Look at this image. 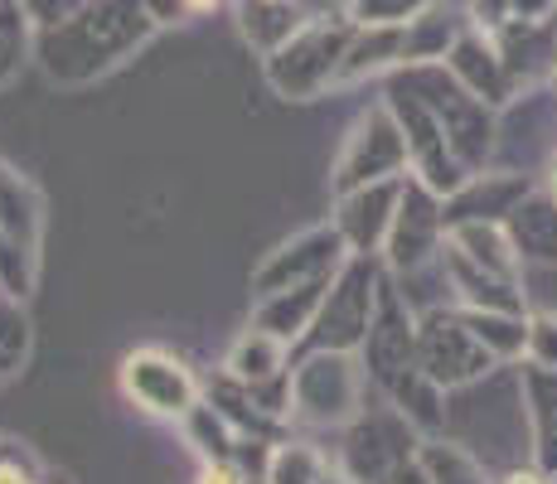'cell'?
I'll return each mask as SVG.
<instances>
[{
	"instance_id": "21",
	"label": "cell",
	"mask_w": 557,
	"mask_h": 484,
	"mask_svg": "<svg viewBox=\"0 0 557 484\" xmlns=\"http://www.w3.org/2000/svg\"><path fill=\"white\" fill-rule=\"evenodd\" d=\"M29 359V315L15 296L0 290V383L15 378Z\"/></svg>"
},
{
	"instance_id": "5",
	"label": "cell",
	"mask_w": 557,
	"mask_h": 484,
	"mask_svg": "<svg viewBox=\"0 0 557 484\" xmlns=\"http://www.w3.org/2000/svg\"><path fill=\"white\" fill-rule=\"evenodd\" d=\"M442 247H446L442 199L417 175H407L398 189V213H393L388 243H383V262H388V272H422L426 262H442Z\"/></svg>"
},
{
	"instance_id": "23",
	"label": "cell",
	"mask_w": 557,
	"mask_h": 484,
	"mask_svg": "<svg viewBox=\"0 0 557 484\" xmlns=\"http://www.w3.org/2000/svg\"><path fill=\"white\" fill-rule=\"evenodd\" d=\"M523 363L557 369V310H529V349H523Z\"/></svg>"
},
{
	"instance_id": "1",
	"label": "cell",
	"mask_w": 557,
	"mask_h": 484,
	"mask_svg": "<svg viewBox=\"0 0 557 484\" xmlns=\"http://www.w3.org/2000/svg\"><path fill=\"white\" fill-rule=\"evenodd\" d=\"M363 369L359 353L310 349L292 369V412L286 422L301 426H355L363 417Z\"/></svg>"
},
{
	"instance_id": "17",
	"label": "cell",
	"mask_w": 557,
	"mask_h": 484,
	"mask_svg": "<svg viewBox=\"0 0 557 484\" xmlns=\"http://www.w3.org/2000/svg\"><path fill=\"white\" fill-rule=\"evenodd\" d=\"M460 315H466L470 335L485 344L499 363L523 359V349H529V315H499V310H460Z\"/></svg>"
},
{
	"instance_id": "4",
	"label": "cell",
	"mask_w": 557,
	"mask_h": 484,
	"mask_svg": "<svg viewBox=\"0 0 557 484\" xmlns=\"http://www.w3.org/2000/svg\"><path fill=\"white\" fill-rule=\"evenodd\" d=\"M122 393L126 402H136L146 417L160 422H185L189 412L203 402V383L189 373V363L170 349H132L122 359Z\"/></svg>"
},
{
	"instance_id": "6",
	"label": "cell",
	"mask_w": 557,
	"mask_h": 484,
	"mask_svg": "<svg viewBox=\"0 0 557 484\" xmlns=\"http://www.w3.org/2000/svg\"><path fill=\"white\" fill-rule=\"evenodd\" d=\"M345 257H349V247L339 238L335 223H320V228L296 233L292 243L272 247V252L262 257V266L252 272V300L306 286V282H325V276H335L339 266H345Z\"/></svg>"
},
{
	"instance_id": "18",
	"label": "cell",
	"mask_w": 557,
	"mask_h": 484,
	"mask_svg": "<svg viewBox=\"0 0 557 484\" xmlns=\"http://www.w3.org/2000/svg\"><path fill=\"white\" fill-rule=\"evenodd\" d=\"M180 426H185V440L195 446L199 460H233L238 456V426H233L209 397H203Z\"/></svg>"
},
{
	"instance_id": "26",
	"label": "cell",
	"mask_w": 557,
	"mask_h": 484,
	"mask_svg": "<svg viewBox=\"0 0 557 484\" xmlns=\"http://www.w3.org/2000/svg\"><path fill=\"white\" fill-rule=\"evenodd\" d=\"M195 484H252V480L238 470V460H199Z\"/></svg>"
},
{
	"instance_id": "27",
	"label": "cell",
	"mask_w": 557,
	"mask_h": 484,
	"mask_svg": "<svg viewBox=\"0 0 557 484\" xmlns=\"http://www.w3.org/2000/svg\"><path fill=\"white\" fill-rule=\"evenodd\" d=\"M505 484H553V480L543 475V470H509Z\"/></svg>"
},
{
	"instance_id": "2",
	"label": "cell",
	"mask_w": 557,
	"mask_h": 484,
	"mask_svg": "<svg viewBox=\"0 0 557 484\" xmlns=\"http://www.w3.org/2000/svg\"><path fill=\"white\" fill-rule=\"evenodd\" d=\"M379 286H383V272H379V257H345L335 276H330V290L320 300V315L310 325V339L315 349H345V353H359L363 339H369V325H373V310H379Z\"/></svg>"
},
{
	"instance_id": "3",
	"label": "cell",
	"mask_w": 557,
	"mask_h": 484,
	"mask_svg": "<svg viewBox=\"0 0 557 484\" xmlns=\"http://www.w3.org/2000/svg\"><path fill=\"white\" fill-rule=\"evenodd\" d=\"M412 363L436 387L451 393V387H466V383L485 378L499 359L475 335H470V325H466L460 310L436 306V310H426V315H417V353H412Z\"/></svg>"
},
{
	"instance_id": "28",
	"label": "cell",
	"mask_w": 557,
	"mask_h": 484,
	"mask_svg": "<svg viewBox=\"0 0 557 484\" xmlns=\"http://www.w3.org/2000/svg\"><path fill=\"white\" fill-rule=\"evenodd\" d=\"M320 484H359V480H355V475H349V470H345V466H330V470H325V475H320Z\"/></svg>"
},
{
	"instance_id": "7",
	"label": "cell",
	"mask_w": 557,
	"mask_h": 484,
	"mask_svg": "<svg viewBox=\"0 0 557 484\" xmlns=\"http://www.w3.org/2000/svg\"><path fill=\"white\" fill-rule=\"evenodd\" d=\"M412 353H417V315L407 310L403 290L383 276L379 310H373V325H369V339H363L359 359H363V369H369V378L388 383V378H398L403 369H412Z\"/></svg>"
},
{
	"instance_id": "25",
	"label": "cell",
	"mask_w": 557,
	"mask_h": 484,
	"mask_svg": "<svg viewBox=\"0 0 557 484\" xmlns=\"http://www.w3.org/2000/svg\"><path fill=\"white\" fill-rule=\"evenodd\" d=\"M533 470H543V475L557 484V417L533 432Z\"/></svg>"
},
{
	"instance_id": "16",
	"label": "cell",
	"mask_w": 557,
	"mask_h": 484,
	"mask_svg": "<svg viewBox=\"0 0 557 484\" xmlns=\"http://www.w3.org/2000/svg\"><path fill=\"white\" fill-rule=\"evenodd\" d=\"M513 247L523 262H557V199L548 194H529L519 209L505 219Z\"/></svg>"
},
{
	"instance_id": "12",
	"label": "cell",
	"mask_w": 557,
	"mask_h": 484,
	"mask_svg": "<svg viewBox=\"0 0 557 484\" xmlns=\"http://www.w3.org/2000/svg\"><path fill=\"white\" fill-rule=\"evenodd\" d=\"M325 290H330V276L325 282H306V286H292V290H276V296H262L252 306V325L267 330V335H276L286 349H292V344H301L310 335Z\"/></svg>"
},
{
	"instance_id": "15",
	"label": "cell",
	"mask_w": 557,
	"mask_h": 484,
	"mask_svg": "<svg viewBox=\"0 0 557 484\" xmlns=\"http://www.w3.org/2000/svg\"><path fill=\"white\" fill-rule=\"evenodd\" d=\"M393 402V417H403L407 432H422V436H436L446 426V387H436L422 369H403L398 378L383 383Z\"/></svg>"
},
{
	"instance_id": "11",
	"label": "cell",
	"mask_w": 557,
	"mask_h": 484,
	"mask_svg": "<svg viewBox=\"0 0 557 484\" xmlns=\"http://www.w3.org/2000/svg\"><path fill=\"white\" fill-rule=\"evenodd\" d=\"M442 272L456 290V306L460 310H499V315H529L523 310V290L519 282H499V276L480 272L475 262L456 252V247H442Z\"/></svg>"
},
{
	"instance_id": "13",
	"label": "cell",
	"mask_w": 557,
	"mask_h": 484,
	"mask_svg": "<svg viewBox=\"0 0 557 484\" xmlns=\"http://www.w3.org/2000/svg\"><path fill=\"white\" fill-rule=\"evenodd\" d=\"M446 247H456L466 262H475L480 272L499 276V282H519L523 276V257L505 223H451L446 228Z\"/></svg>"
},
{
	"instance_id": "20",
	"label": "cell",
	"mask_w": 557,
	"mask_h": 484,
	"mask_svg": "<svg viewBox=\"0 0 557 484\" xmlns=\"http://www.w3.org/2000/svg\"><path fill=\"white\" fill-rule=\"evenodd\" d=\"M330 470V456L310 440H276L272 446V460H267V480L262 484H320V475Z\"/></svg>"
},
{
	"instance_id": "30",
	"label": "cell",
	"mask_w": 557,
	"mask_h": 484,
	"mask_svg": "<svg viewBox=\"0 0 557 484\" xmlns=\"http://www.w3.org/2000/svg\"><path fill=\"white\" fill-rule=\"evenodd\" d=\"M548 194L557 199V156H553V175H548Z\"/></svg>"
},
{
	"instance_id": "8",
	"label": "cell",
	"mask_w": 557,
	"mask_h": 484,
	"mask_svg": "<svg viewBox=\"0 0 557 484\" xmlns=\"http://www.w3.org/2000/svg\"><path fill=\"white\" fill-rule=\"evenodd\" d=\"M403 170H407V141L388 126V116L373 112L355 132L349 150L339 156L335 194H355V189L383 185V179H403Z\"/></svg>"
},
{
	"instance_id": "24",
	"label": "cell",
	"mask_w": 557,
	"mask_h": 484,
	"mask_svg": "<svg viewBox=\"0 0 557 484\" xmlns=\"http://www.w3.org/2000/svg\"><path fill=\"white\" fill-rule=\"evenodd\" d=\"M35 480H45L39 460L20 440H0V484H35Z\"/></svg>"
},
{
	"instance_id": "19",
	"label": "cell",
	"mask_w": 557,
	"mask_h": 484,
	"mask_svg": "<svg viewBox=\"0 0 557 484\" xmlns=\"http://www.w3.org/2000/svg\"><path fill=\"white\" fill-rule=\"evenodd\" d=\"M417 460H422V470L432 484H495L470 450H460L442 436H426L422 446H417Z\"/></svg>"
},
{
	"instance_id": "14",
	"label": "cell",
	"mask_w": 557,
	"mask_h": 484,
	"mask_svg": "<svg viewBox=\"0 0 557 484\" xmlns=\"http://www.w3.org/2000/svg\"><path fill=\"white\" fill-rule=\"evenodd\" d=\"M292 373V349H286L276 335L248 325L238 339L228 344V359H223V378L243 383V387H262Z\"/></svg>"
},
{
	"instance_id": "9",
	"label": "cell",
	"mask_w": 557,
	"mask_h": 484,
	"mask_svg": "<svg viewBox=\"0 0 557 484\" xmlns=\"http://www.w3.org/2000/svg\"><path fill=\"white\" fill-rule=\"evenodd\" d=\"M398 189H403V179H383V185L339 194L335 228H339V238H345V247L355 257H383L393 213H398Z\"/></svg>"
},
{
	"instance_id": "29",
	"label": "cell",
	"mask_w": 557,
	"mask_h": 484,
	"mask_svg": "<svg viewBox=\"0 0 557 484\" xmlns=\"http://www.w3.org/2000/svg\"><path fill=\"white\" fill-rule=\"evenodd\" d=\"M228 0H185V10L189 15H209V10H223Z\"/></svg>"
},
{
	"instance_id": "22",
	"label": "cell",
	"mask_w": 557,
	"mask_h": 484,
	"mask_svg": "<svg viewBox=\"0 0 557 484\" xmlns=\"http://www.w3.org/2000/svg\"><path fill=\"white\" fill-rule=\"evenodd\" d=\"M519 393H523V412H529L533 432L557 417V369H533V363H523Z\"/></svg>"
},
{
	"instance_id": "31",
	"label": "cell",
	"mask_w": 557,
	"mask_h": 484,
	"mask_svg": "<svg viewBox=\"0 0 557 484\" xmlns=\"http://www.w3.org/2000/svg\"><path fill=\"white\" fill-rule=\"evenodd\" d=\"M262 5H276V0H262Z\"/></svg>"
},
{
	"instance_id": "10",
	"label": "cell",
	"mask_w": 557,
	"mask_h": 484,
	"mask_svg": "<svg viewBox=\"0 0 557 484\" xmlns=\"http://www.w3.org/2000/svg\"><path fill=\"white\" fill-rule=\"evenodd\" d=\"M529 194H533V185L519 175H495L490 189H480V179L470 175L451 199H442V219H446V228H451V223H505Z\"/></svg>"
}]
</instances>
